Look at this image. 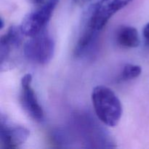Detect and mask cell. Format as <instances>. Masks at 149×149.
Wrapping results in <instances>:
<instances>
[{
    "mask_svg": "<svg viewBox=\"0 0 149 149\" xmlns=\"http://www.w3.org/2000/svg\"><path fill=\"white\" fill-rule=\"evenodd\" d=\"M132 0H88L84 15L83 27L100 32L111 17Z\"/></svg>",
    "mask_w": 149,
    "mask_h": 149,
    "instance_id": "cell-2",
    "label": "cell"
},
{
    "mask_svg": "<svg viewBox=\"0 0 149 149\" xmlns=\"http://www.w3.org/2000/svg\"><path fill=\"white\" fill-rule=\"evenodd\" d=\"M143 35L146 43L149 44V23H147L143 30Z\"/></svg>",
    "mask_w": 149,
    "mask_h": 149,
    "instance_id": "cell-10",
    "label": "cell"
},
{
    "mask_svg": "<svg viewBox=\"0 0 149 149\" xmlns=\"http://www.w3.org/2000/svg\"><path fill=\"white\" fill-rule=\"evenodd\" d=\"M59 0H47L38 4V7L23 18L20 28L23 35L31 36L37 34L45 29L52 17Z\"/></svg>",
    "mask_w": 149,
    "mask_h": 149,
    "instance_id": "cell-4",
    "label": "cell"
},
{
    "mask_svg": "<svg viewBox=\"0 0 149 149\" xmlns=\"http://www.w3.org/2000/svg\"><path fill=\"white\" fill-rule=\"evenodd\" d=\"M87 1H88V0H74V2L77 3V4H80V5H81V4H87Z\"/></svg>",
    "mask_w": 149,
    "mask_h": 149,
    "instance_id": "cell-11",
    "label": "cell"
},
{
    "mask_svg": "<svg viewBox=\"0 0 149 149\" xmlns=\"http://www.w3.org/2000/svg\"><path fill=\"white\" fill-rule=\"evenodd\" d=\"M33 1H34L35 3H36L37 4H42V3H44L45 1H46L47 0H33Z\"/></svg>",
    "mask_w": 149,
    "mask_h": 149,
    "instance_id": "cell-12",
    "label": "cell"
},
{
    "mask_svg": "<svg viewBox=\"0 0 149 149\" xmlns=\"http://www.w3.org/2000/svg\"><path fill=\"white\" fill-rule=\"evenodd\" d=\"M116 39L120 46L126 48H135L141 42L138 30L129 26H121L116 31Z\"/></svg>",
    "mask_w": 149,
    "mask_h": 149,
    "instance_id": "cell-8",
    "label": "cell"
},
{
    "mask_svg": "<svg viewBox=\"0 0 149 149\" xmlns=\"http://www.w3.org/2000/svg\"><path fill=\"white\" fill-rule=\"evenodd\" d=\"M0 23H1V26H0V29H2L4 28V20L2 19V17H1V20H0Z\"/></svg>",
    "mask_w": 149,
    "mask_h": 149,
    "instance_id": "cell-13",
    "label": "cell"
},
{
    "mask_svg": "<svg viewBox=\"0 0 149 149\" xmlns=\"http://www.w3.org/2000/svg\"><path fill=\"white\" fill-rule=\"evenodd\" d=\"M24 55L30 61L45 65L52 60L55 52V42L45 29L31 36L24 45Z\"/></svg>",
    "mask_w": 149,
    "mask_h": 149,
    "instance_id": "cell-3",
    "label": "cell"
},
{
    "mask_svg": "<svg viewBox=\"0 0 149 149\" xmlns=\"http://www.w3.org/2000/svg\"><path fill=\"white\" fill-rule=\"evenodd\" d=\"M142 68L140 65L133 64H127L125 65L120 75V79L122 81L133 79L141 75Z\"/></svg>",
    "mask_w": 149,
    "mask_h": 149,
    "instance_id": "cell-9",
    "label": "cell"
},
{
    "mask_svg": "<svg viewBox=\"0 0 149 149\" xmlns=\"http://www.w3.org/2000/svg\"><path fill=\"white\" fill-rule=\"evenodd\" d=\"M23 33L20 26H11L0 39L1 65L7 60L12 48L17 47L22 42Z\"/></svg>",
    "mask_w": 149,
    "mask_h": 149,
    "instance_id": "cell-7",
    "label": "cell"
},
{
    "mask_svg": "<svg viewBox=\"0 0 149 149\" xmlns=\"http://www.w3.org/2000/svg\"><path fill=\"white\" fill-rule=\"evenodd\" d=\"M1 143L6 148H16L24 143L30 135L28 129L11 122L7 116L1 115Z\"/></svg>",
    "mask_w": 149,
    "mask_h": 149,
    "instance_id": "cell-5",
    "label": "cell"
},
{
    "mask_svg": "<svg viewBox=\"0 0 149 149\" xmlns=\"http://www.w3.org/2000/svg\"><path fill=\"white\" fill-rule=\"evenodd\" d=\"M92 102L98 119L106 126L113 127L120 121L122 106L114 92L109 87L100 85L92 93Z\"/></svg>",
    "mask_w": 149,
    "mask_h": 149,
    "instance_id": "cell-1",
    "label": "cell"
},
{
    "mask_svg": "<svg viewBox=\"0 0 149 149\" xmlns=\"http://www.w3.org/2000/svg\"><path fill=\"white\" fill-rule=\"evenodd\" d=\"M32 76L27 74L21 79V103L25 111L36 122L44 119V111L39 103L36 93L31 87Z\"/></svg>",
    "mask_w": 149,
    "mask_h": 149,
    "instance_id": "cell-6",
    "label": "cell"
}]
</instances>
